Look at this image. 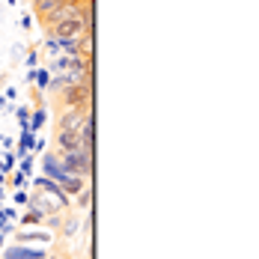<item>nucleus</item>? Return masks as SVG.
I'll return each instance as SVG.
<instances>
[{"instance_id":"1","label":"nucleus","mask_w":259,"mask_h":259,"mask_svg":"<svg viewBox=\"0 0 259 259\" xmlns=\"http://www.w3.org/2000/svg\"><path fill=\"white\" fill-rule=\"evenodd\" d=\"M63 170L69 176H90L93 173V149L90 146H80L75 152H63Z\"/></svg>"},{"instance_id":"2","label":"nucleus","mask_w":259,"mask_h":259,"mask_svg":"<svg viewBox=\"0 0 259 259\" xmlns=\"http://www.w3.org/2000/svg\"><path fill=\"white\" fill-rule=\"evenodd\" d=\"M83 33H90V24L83 18H69L54 24V39H80Z\"/></svg>"},{"instance_id":"3","label":"nucleus","mask_w":259,"mask_h":259,"mask_svg":"<svg viewBox=\"0 0 259 259\" xmlns=\"http://www.w3.org/2000/svg\"><path fill=\"white\" fill-rule=\"evenodd\" d=\"M90 119H93V116H90L87 110L72 107L69 113H63V119H60V131H78V134H80V128H83Z\"/></svg>"},{"instance_id":"4","label":"nucleus","mask_w":259,"mask_h":259,"mask_svg":"<svg viewBox=\"0 0 259 259\" xmlns=\"http://www.w3.org/2000/svg\"><path fill=\"white\" fill-rule=\"evenodd\" d=\"M57 143H60L63 152H75V149L83 146V140H80L78 131H57Z\"/></svg>"},{"instance_id":"5","label":"nucleus","mask_w":259,"mask_h":259,"mask_svg":"<svg viewBox=\"0 0 259 259\" xmlns=\"http://www.w3.org/2000/svg\"><path fill=\"white\" fill-rule=\"evenodd\" d=\"M45 173H48L51 179H57V185H60V182L66 179V176H69V173L63 170V161H57L54 155H48V158H45Z\"/></svg>"},{"instance_id":"6","label":"nucleus","mask_w":259,"mask_h":259,"mask_svg":"<svg viewBox=\"0 0 259 259\" xmlns=\"http://www.w3.org/2000/svg\"><path fill=\"white\" fill-rule=\"evenodd\" d=\"M63 188L60 191H69V194H80L83 191V176H66V179L60 182Z\"/></svg>"},{"instance_id":"7","label":"nucleus","mask_w":259,"mask_h":259,"mask_svg":"<svg viewBox=\"0 0 259 259\" xmlns=\"http://www.w3.org/2000/svg\"><path fill=\"white\" fill-rule=\"evenodd\" d=\"M33 6H36V12H39V15H42V21H45L54 9L60 6V0H33Z\"/></svg>"},{"instance_id":"8","label":"nucleus","mask_w":259,"mask_h":259,"mask_svg":"<svg viewBox=\"0 0 259 259\" xmlns=\"http://www.w3.org/2000/svg\"><path fill=\"white\" fill-rule=\"evenodd\" d=\"M60 3H66V0H60Z\"/></svg>"}]
</instances>
